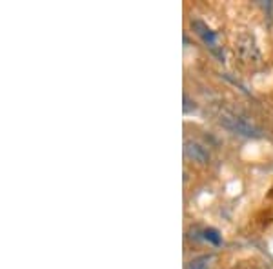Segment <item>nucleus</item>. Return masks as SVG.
Masks as SVG:
<instances>
[{
	"label": "nucleus",
	"instance_id": "3",
	"mask_svg": "<svg viewBox=\"0 0 273 269\" xmlns=\"http://www.w3.org/2000/svg\"><path fill=\"white\" fill-rule=\"evenodd\" d=\"M191 26H193V29L197 31V35H199V37H201V39L204 40V42H206L210 47H212V49H215V47H217V37H215V33H213L212 29L208 28L206 24L201 22V20H195V22L191 24Z\"/></svg>",
	"mask_w": 273,
	"mask_h": 269
},
{
	"label": "nucleus",
	"instance_id": "2",
	"mask_svg": "<svg viewBox=\"0 0 273 269\" xmlns=\"http://www.w3.org/2000/svg\"><path fill=\"white\" fill-rule=\"evenodd\" d=\"M186 157H190L191 160H195L199 164H206L210 160V153L204 146L197 144V142H186L184 146Z\"/></svg>",
	"mask_w": 273,
	"mask_h": 269
},
{
	"label": "nucleus",
	"instance_id": "4",
	"mask_svg": "<svg viewBox=\"0 0 273 269\" xmlns=\"http://www.w3.org/2000/svg\"><path fill=\"white\" fill-rule=\"evenodd\" d=\"M204 238H206L208 242H212L213 246H220V242H222V236H220V233H218L217 229H213V227H208V229H204Z\"/></svg>",
	"mask_w": 273,
	"mask_h": 269
},
{
	"label": "nucleus",
	"instance_id": "1",
	"mask_svg": "<svg viewBox=\"0 0 273 269\" xmlns=\"http://www.w3.org/2000/svg\"><path fill=\"white\" fill-rule=\"evenodd\" d=\"M220 124L226 129L242 134V136H261V129L255 128L251 122H248L246 118L235 117V115H222L220 117Z\"/></svg>",
	"mask_w": 273,
	"mask_h": 269
},
{
	"label": "nucleus",
	"instance_id": "5",
	"mask_svg": "<svg viewBox=\"0 0 273 269\" xmlns=\"http://www.w3.org/2000/svg\"><path fill=\"white\" fill-rule=\"evenodd\" d=\"M210 257H201V258H195L188 264V269H208L210 268Z\"/></svg>",
	"mask_w": 273,
	"mask_h": 269
}]
</instances>
